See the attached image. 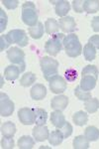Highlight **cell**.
Segmentation results:
<instances>
[{
    "label": "cell",
    "instance_id": "cell-7",
    "mask_svg": "<svg viewBox=\"0 0 99 149\" xmlns=\"http://www.w3.org/2000/svg\"><path fill=\"white\" fill-rule=\"evenodd\" d=\"M0 114L1 116H10L15 109V104L6 93H0Z\"/></svg>",
    "mask_w": 99,
    "mask_h": 149
},
{
    "label": "cell",
    "instance_id": "cell-31",
    "mask_svg": "<svg viewBox=\"0 0 99 149\" xmlns=\"http://www.w3.org/2000/svg\"><path fill=\"white\" fill-rule=\"evenodd\" d=\"M74 95H75L79 100H83V102H86L89 98H91V93L82 90V88H80V86H77L76 88H74Z\"/></svg>",
    "mask_w": 99,
    "mask_h": 149
},
{
    "label": "cell",
    "instance_id": "cell-19",
    "mask_svg": "<svg viewBox=\"0 0 99 149\" xmlns=\"http://www.w3.org/2000/svg\"><path fill=\"white\" fill-rule=\"evenodd\" d=\"M1 133L6 137H13L16 133V125L12 121L4 122L1 125Z\"/></svg>",
    "mask_w": 99,
    "mask_h": 149
},
{
    "label": "cell",
    "instance_id": "cell-34",
    "mask_svg": "<svg viewBox=\"0 0 99 149\" xmlns=\"http://www.w3.org/2000/svg\"><path fill=\"white\" fill-rule=\"evenodd\" d=\"M64 77H66V80L67 81H69V83H72V81H74L76 80L77 78V72L76 70L72 69V68H69L67 69L66 71V73H64Z\"/></svg>",
    "mask_w": 99,
    "mask_h": 149
},
{
    "label": "cell",
    "instance_id": "cell-32",
    "mask_svg": "<svg viewBox=\"0 0 99 149\" xmlns=\"http://www.w3.org/2000/svg\"><path fill=\"white\" fill-rule=\"evenodd\" d=\"M98 69L94 65H87L86 67H84L81 72V76H92L96 79H98Z\"/></svg>",
    "mask_w": 99,
    "mask_h": 149
},
{
    "label": "cell",
    "instance_id": "cell-39",
    "mask_svg": "<svg viewBox=\"0 0 99 149\" xmlns=\"http://www.w3.org/2000/svg\"><path fill=\"white\" fill-rule=\"evenodd\" d=\"M2 3L4 4V6L7 9L12 10V9H16L18 7L19 1L18 0H2Z\"/></svg>",
    "mask_w": 99,
    "mask_h": 149
},
{
    "label": "cell",
    "instance_id": "cell-27",
    "mask_svg": "<svg viewBox=\"0 0 99 149\" xmlns=\"http://www.w3.org/2000/svg\"><path fill=\"white\" fill-rule=\"evenodd\" d=\"M36 74L32 73V72H28V73L24 74L22 78L20 79V85L24 86V88H28V86H32L34 83L36 81Z\"/></svg>",
    "mask_w": 99,
    "mask_h": 149
},
{
    "label": "cell",
    "instance_id": "cell-4",
    "mask_svg": "<svg viewBox=\"0 0 99 149\" xmlns=\"http://www.w3.org/2000/svg\"><path fill=\"white\" fill-rule=\"evenodd\" d=\"M64 33H57L52 36L45 44V51L49 55L55 57L62 49V41L64 39Z\"/></svg>",
    "mask_w": 99,
    "mask_h": 149
},
{
    "label": "cell",
    "instance_id": "cell-24",
    "mask_svg": "<svg viewBox=\"0 0 99 149\" xmlns=\"http://www.w3.org/2000/svg\"><path fill=\"white\" fill-rule=\"evenodd\" d=\"M72 120H73L74 124L78 126H83L84 124L87 123L88 121V115L86 112H83L82 110L75 112L72 115Z\"/></svg>",
    "mask_w": 99,
    "mask_h": 149
},
{
    "label": "cell",
    "instance_id": "cell-23",
    "mask_svg": "<svg viewBox=\"0 0 99 149\" xmlns=\"http://www.w3.org/2000/svg\"><path fill=\"white\" fill-rule=\"evenodd\" d=\"M35 138L29 135H23L18 140V147L20 149H31L35 145Z\"/></svg>",
    "mask_w": 99,
    "mask_h": 149
},
{
    "label": "cell",
    "instance_id": "cell-9",
    "mask_svg": "<svg viewBox=\"0 0 99 149\" xmlns=\"http://www.w3.org/2000/svg\"><path fill=\"white\" fill-rule=\"evenodd\" d=\"M18 118L24 125H32L35 123V112L30 107H22L18 111Z\"/></svg>",
    "mask_w": 99,
    "mask_h": 149
},
{
    "label": "cell",
    "instance_id": "cell-8",
    "mask_svg": "<svg viewBox=\"0 0 99 149\" xmlns=\"http://www.w3.org/2000/svg\"><path fill=\"white\" fill-rule=\"evenodd\" d=\"M49 86L52 93L60 95L66 90V81L62 77L57 74L49 81Z\"/></svg>",
    "mask_w": 99,
    "mask_h": 149
},
{
    "label": "cell",
    "instance_id": "cell-10",
    "mask_svg": "<svg viewBox=\"0 0 99 149\" xmlns=\"http://www.w3.org/2000/svg\"><path fill=\"white\" fill-rule=\"evenodd\" d=\"M59 25L64 33H72L76 30V22L71 16L61 18L59 21Z\"/></svg>",
    "mask_w": 99,
    "mask_h": 149
},
{
    "label": "cell",
    "instance_id": "cell-35",
    "mask_svg": "<svg viewBox=\"0 0 99 149\" xmlns=\"http://www.w3.org/2000/svg\"><path fill=\"white\" fill-rule=\"evenodd\" d=\"M60 130L62 131V135H64V138H67L72 134V131H73V128H72V125L69 122H66L64 125L60 128Z\"/></svg>",
    "mask_w": 99,
    "mask_h": 149
},
{
    "label": "cell",
    "instance_id": "cell-40",
    "mask_svg": "<svg viewBox=\"0 0 99 149\" xmlns=\"http://www.w3.org/2000/svg\"><path fill=\"white\" fill-rule=\"evenodd\" d=\"M88 43H90L91 45H93L96 49H99V35H93L89 38Z\"/></svg>",
    "mask_w": 99,
    "mask_h": 149
},
{
    "label": "cell",
    "instance_id": "cell-30",
    "mask_svg": "<svg viewBox=\"0 0 99 149\" xmlns=\"http://www.w3.org/2000/svg\"><path fill=\"white\" fill-rule=\"evenodd\" d=\"M84 11L88 14L96 13L99 11V0H85L84 1Z\"/></svg>",
    "mask_w": 99,
    "mask_h": 149
},
{
    "label": "cell",
    "instance_id": "cell-18",
    "mask_svg": "<svg viewBox=\"0 0 99 149\" xmlns=\"http://www.w3.org/2000/svg\"><path fill=\"white\" fill-rule=\"evenodd\" d=\"M59 29H60L59 22L54 18H49L45 22V31L47 34H49V35L57 34Z\"/></svg>",
    "mask_w": 99,
    "mask_h": 149
},
{
    "label": "cell",
    "instance_id": "cell-13",
    "mask_svg": "<svg viewBox=\"0 0 99 149\" xmlns=\"http://www.w3.org/2000/svg\"><path fill=\"white\" fill-rule=\"evenodd\" d=\"M47 95V88L42 84H36L31 88V97L34 100H41L46 97Z\"/></svg>",
    "mask_w": 99,
    "mask_h": 149
},
{
    "label": "cell",
    "instance_id": "cell-26",
    "mask_svg": "<svg viewBox=\"0 0 99 149\" xmlns=\"http://www.w3.org/2000/svg\"><path fill=\"white\" fill-rule=\"evenodd\" d=\"M83 51V56L85 58L86 61H93L94 59H95L96 57V48L93 46V45H91L90 43H87V44L85 45V46L83 47L82 49Z\"/></svg>",
    "mask_w": 99,
    "mask_h": 149
},
{
    "label": "cell",
    "instance_id": "cell-41",
    "mask_svg": "<svg viewBox=\"0 0 99 149\" xmlns=\"http://www.w3.org/2000/svg\"><path fill=\"white\" fill-rule=\"evenodd\" d=\"M91 27L94 32H99V16H96L91 20Z\"/></svg>",
    "mask_w": 99,
    "mask_h": 149
},
{
    "label": "cell",
    "instance_id": "cell-5",
    "mask_svg": "<svg viewBox=\"0 0 99 149\" xmlns=\"http://www.w3.org/2000/svg\"><path fill=\"white\" fill-rule=\"evenodd\" d=\"M7 58L14 65H18L20 67L21 73L25 71L26 63H25V53L20 48L12 47L7 51Z\"/></svg>",
    "mask_w": 99,
    "mask_h": 149
},
{
    "label": "cell",
    "instance_id": "cell-20",
    "mask_svg": "<svg viewBox=\"0 0 99 149\" xmlns=\"http://www.w3.org/2000/svg\"><path fill=\"white\" fill-rule=\"evenodd\" d=\"M35 112L36 125H45L48 119V113L44 109H33Z\"/></svg>",
    "mask_w": 99,
    "mask_h": 149
},
{
    "label": "cell",
    "instance_id": "cell-33",
    "mask_svg": "<svg viewBox=\"0 0 99 149\" xmlns=\"http://www.w3.org/2000/svg\"><path fill=\"white\" fill-rule=\"evenodd\" d=\"M15 146V142H14L13 137H6L3 136L1 139V148L3 149H13Z\"/></svg>",
    "mask_w": 99,
    "mask_h": 149
},
{
    "label": "cell",
    "instance_id": "cell-38",
    "mask_svg": "<svg viewBox=\"0 0 99 149\" xmlns=\"http://www.w3.org/2000/svg\"><path fill=\"white\" fill-rule=\"evenodd\" d=\"M72 7L76 13H82L84 11V1L83 0H73Z\"/></svg>",
    "mask_w": 99,
    "mask_h": 149
},
{
    "label": "cell",
    "instance_id": "cell-25",
    "mask_svg": "<svg viewBox=\"0 0 99 149\" xmlns=\"http://www.w3.org/2000/svg\"><path fill=\"white\" fill-rule=\"evenodd\" d=\"M72 145L74 149H87L89 148V140L85 136L78 135L73 139Z\"/></svg>",
    "mask_w": 99,
    "mask_h": 149
},
{
    "label": "cell",
    "instance_id": "cell-22",
    "mask_svg": "<svg viewBox=\"0 0 99 149\" xmlns=\"http://www.w3.org/2000/svg\"><path fill=\"white\" fill-rule=\"evenodd\" d=\"M64 139V135H62V131L60 130V129H57V130H54V131L51 132L48 140H49V143L51 145L57 146V145H60V144H62Z\"/></svg>",
    "mask_w": 99,
    "mask_h": 149
},
{
    "label": "cell",
    "instance_id": "cell-11",
    "mask_svg": "<svg viewBox=\"0 0 99 149\" xmlns=\"http://www.w3.org/2000/svg\"><path fill=\"white\" fill-rule=\"evenodd\" d=\"M33 137L37 142H43L49 138V128L45 125H37L33 128Z\"/></svg>",
    "mask_w": 99,
    "mask_h": 149
},
{
    "label": "cell",
    "instance_id": "cell-28",
    "mask_svg": "<svg viewBox=\"0 0 99 149\" xmlns=\"http://www.w3.org/2000/svg\"><path fill=\"white\" fill-rule=\"evenodd\" d=\"M84 136L89 140V142L98 140L99 138V129L95 126H88L84 130Z\"/></svg>",
    "mask_w": 99,
    "mask_h": 149
},
{
    "label": "cell",
    "instance_id": "cell-15",
    "mask_svg": "<svg viewBox=\"0 0 99 149\" xmlns=\"http://www.w3.org/2000/svg\"><path fill=\"white\" fill-rule=\"evenodd\" d=\"M20 73V67L15 66V65H10V66H7L6 69L4 70V77L7 81H15L19 78Z\"/></svg>",
    "mask_w": 99,
    "mask_h": 149
},
{
    "label": "cell",
    "instance_id": "cell-21",
    "mask_svg": "<svg viewBox=\"0 0 99 149\" xmlns=\"http://www.w3.org/2000/svg\"><path fill=\"white\" fill-rule=\"evenodd\" d=\"M28 32L33 39H41V38L43 37V35H44V32H45L44 25H43L42 22H38V24L36 26L29 27Z\"/></svg>",
    "mask_w": 99,
    "mask_h": 149
},
{
    "label": "cell",
    "instance_id": "cell-3",
    "mask_svg": "<svg viewBox=\"0 0 99 149\" xmlns=\"http://www.w3.org/2000/svg\"><path fill=\"white\" fill-rule=\"evenodd\" d=\"M41 70L44 74L46 81H49L53 77L57 76L59 74V62L55 59H52L50 57H43L40 61Z\"/></svg>",
    "mask_w": 99,
    "mask_h": 149
},
{
    "label": "cell",
    "instance_id": "cell-36",
    "mask_svg": "<svg viewBox=\"0 0 99 149\" xmlns=\"http://www.w3.org/2000/svg\"><path fill=\"white\" fill-rule=\"evenodd\" d=\"M7 22H8L7 14L3 11V9H0V32L1 33L6 29Z\"/></svg>",
    "mask_w": 99,
    "mask_h": 149
},
{
    "label": "cell",
    "instance_id": "cell-17",
    "mask_svg": "<svg viewBox=\"0 0 99 149\" xmlns=\"http://www.w3.org/2000/svg\"><path fill=\"white\" fill-rule=\"evenodd\" d=\"M51 122L57 128H61L66 123V117L61 110H55L51 113Z\"/></svg>",
    "mask_w": 99,
    "mask_h": 149
},
{
    "label": "cell",
    "instance_id": "cell-1",
    "mask_svg": "<svg viewBox=\"0 0 99 149\" xmlns=\"http://www.w3.org/2000/svg\"><path fill=\"white\" fill-rule=\"evenodd\" d=\"M62 46L64 48L66 54L71 58H75L81 55L82 53V46L78 40L77 35L71 33L66 35L62 41Z\"/></svg>",
    "mask_w": 99,
    "mask_h": 149
},
{
    "label": "cell",
    "instance_id": "cell-37",
    "mask_svg": "<svg viewBox=\"0 0 99 149\" xmlns=\"http://www.w3.org/2000/svg\"><path fill=\"white\" fill-rule=\"evenodd\" d=\"M11 45V41L9 40L7 35H1L0 37V51H4Z\"/></svg>",
    "mask_w": 99,
    "mask_h": 149
},
{
    "label": "cell",
    "instance_id": "cell-16",
    "mask_svg": "<svg viewBox=\"0 0 99 149\" xmlns=\"http://www.w3.org/2000/svg\"><path fill=\"white\" fill-rule=\"evenodd\" d=\"M96 81H97V79L92 76H82L79 86L82 90L86 91V92H90L95 88Z\"/></svg>",
    "mask_w": 99,
    "mask_h": 149
},
{
    "label": "cell",
    "instance_id": "cell-29",
    "mask_svg": "<svg viewBox=\"0 0 99 149\" xmlns=\"http://www.w3.org/2000/svg\"><path fill=\"white\" fill-rule=\"evenodd\" d=\"M84 107H85L86 111L89 113H94L99 109V100L96 97H91L87 100L84 103Z\"/></svg>",
    "mask_w": 99,
    "mask_h": 149
},
{
    "label": "cell",
    "instance_id": "cell-14",
    "mask_svg": "<svg viewBox=\"0 0 99 149\" xmlns=\"http://www.w3.org/2000/svg\"><path fill=\"white\" fill-rule=\"evenodd\" d=\"M55 14L60 17H66L67 15V13L71 10V4H69V1H66V0H60V1H57L55 3Z\"/></svg>",
    "mask_w": 99,
    "mask_h": 149
},
{
    "label": "cell",
    "instance_id": "cell-6",
    "mask_svg": "<svg viewBox=\"0 0 99 149\" xmlns=\"http://www.w3.org/2000/svg\"><path fill=\"white\" fill-rule=\"evenodd\" d=\"M9 40L11 41L12 44H17L20 47H26L28 45V36L27 33L22 29H13V30L9 31L8 34Z\"/></svg>",
    "mask_w": 99,
    "mask_h": 149
},
{
    "label": "cell",
    "instance_id": "cell-12",
    "mask_svg": "<svg viewBox=\"0 0 99 149\" xmlns=\"http://www.w3.org/2000/svg\"><path fill=\"white\" fill-rule=\"evenodd\" d=\"M67 104H69V97L64 95L53 97L52 102H51L52 109H54L55 110H61V111L66 109Z\"/></svg>",
    "mask_w": 99,
    "mask_h": 149
},
{
    "label": "cell",
    "instance_id": "cell-2",
    "mask_svg": "<svg viewBox=\"0 0 99 149\" xmlns=\"http://www.w3.org/2000/svg\"><path fill=\"white\" fill-rule=\"evenodd\" d=\"M22 21L29 27L38 24V12L32 1H26L22 5Z\"/></svg>",
    "mask_w": 99,
    "mask_h": 149
}]
</instances>
